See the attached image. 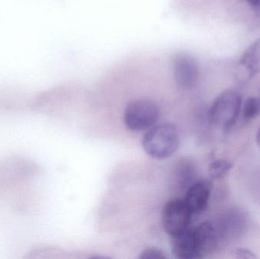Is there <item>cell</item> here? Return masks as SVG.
Segmentation results:
<instances>
[{"label": "cell", "instance_id": "1", "mask_svg": "<svg viewBox=\"0 0 260 259\" xmlns=\"http://www.w3.org/2000/svg\"><path fill=\"white\" fill-rule=\"evenodd\" d=\"M142 147L145 153L156 160L171 158L180 145V134L171 123L156 124L147 130L142 138Z\"/></svg>", "mask_w": 260, "mask_h": 259}, {"label": "cell", "instance_id": "2", "mask_svg": "<svg viewBox=\"0 0 260 259\" xmlns=\"http://www.w3.org/2000/svg\"><path fill=\"white\" fill-rule=\"evenodd\" d=\"M40 167L33 160L11 156L0 160V192L14 190L33 180Z\"/></svg>", "mask_w": 260, "mask_h": 259}, {"label": "cell", "instance_id": "3", "mask_svg": "<svg viewBox=\"0 0 260 259\" xmlns=\"http://www.w3.org/2000/svg\"><path fill=\"white\" fill-rule=\"evenodd\" d=\"M160 116V109L152 100L137 99L126 105L123 121L129 130L142 132L157 124Z\"/></svg>", "mask_w": 260, "mask_h": 259}, {"label": "cell", "instance_id": "4", "mask_svg": "<svg viewBox=\"0 0 260 259\" xmlns=\"http://www.w3.org/2000/svg\"><path fill=\"white\" fill-rule=\"evenodd\" d=\"M242 107L241 95L236 91H224L214 100L209 117L213 124L223 129L233 126Z\"/></svg>", "mask_w": 260, "mask_h": 259}, {"label": "cell", "instance_id": "5", "mask_svg": "<svg viewBox=\"0 0 260 259\" xmlns=\"http://www.w3.org/2000/svg\"><path fill=\"white\" fill-rule=\"evenodd\" d=\"M193 214L183 199H174L166 202L162 211V225L170 236L177 235L191 228Z\"/></svg>", "mask_w": 260, "mask_h": 259}, {"label": "cell", "instance_id": "6", "mask_svg": "<svg viewBox=\"0 0 260 259\" xmlns=\"http://www.w3.org/2000/svg\"><path fill=\"white\" fill-rule=\"evenodd\" d=\"M172 70L177 85L184 89L192 88L200 76V65L194 56L185 53L174 55Z\"/></svg>", "mask_w": 260, "mask_h": 259}, {"label": "cell", "instance_id": "7", "mask_svg": "<svg viewBox=\"0 0 260 259\" xmlns=\"http://www.w3.org/2000/svg\"><path fill=\"white\" fill-rule=\"evenodd\" d=\"M211 192L212 183L205 179L196 181L188 187L183 200L193 215L201 214L206 209Z\"/></svg>", "mask_w": 260, "mask_h": 259}, {"label": "cell", "instance_id": "8", "mask_svg": "<svg viewBox=\"0 0 260 259\" xmlns=\"http://www.w3.org/2000/svg\"><path fill=\"white\" fill-rule=\"evenodd\" d=\"M193 231L199 258L212 253L221 239L216 225L208 220L193 228Z\"/></svg>", "mask_w": 260, "mask_h": 259}, {"label": "cell", "instance_id": "9", "mask_svg": "<svg viewBox=\"0 0 260 259\" xmlns=\"http://www.w3.org/2000/svg\"><path fill=\"white\" fill-rule=\"evenodd\" d=\"M171 237V252L176 258H199L193 228H189L183 232Z\"/></svg>", "mask_w": 260, "mask_h": 259}, {"label": "cell", "instance_id": "10", "mask_svg": "<svg viewBox=\"0 0 260 259\" xmlns=\"http://www.w3.org/2000/svg\"><path fill=\"white\" fill-rule=\"evenodd\" d=\"M246 216L241 210H232L224 218L222 219L220 226L218 228L220 238L224 237H236L242 233L245 228Z\"/></svg>", "mask_w": 260, "mask_h": 259}, {"label": "cell", "instance_id": "11", "mask_svg": "<svg viewBox=\"0 0 260 259\" xmlns=\"http://www.w3.org/2000/svg\"><path fill=\"white\" fill-rule=\"evenodd\" d=\"M239 64L247 70L250 77H253L258 72L260 65V38L244 52Z\"/></svg>", "mask_w": 260, "mask_h": 259}, {"label": "cell", "instance_id": "12", "mask_svg": "<svg viewBox=\"0 0 260 259\" xmlns=\"http://www.w3.org/2000/svg\"><path fill=\"white\" fill-rule=\"evenodd\" d=\"M174 170L176 183L179 188L189 187L195 176V167L188 158L179 160Z\"/></svg>", "mask_w": 260, "mask_h": 259}, {"label": "cell", "instance_id": "13", "mask_svg": "<svg viewBox=\"0 0 260 259\" xmlns=\"http://www.w3.org/2000/svg\"><path fill=\"white\" fill-rule=\"evenodd\" d=\"M233 164L228 160H217L209 167V174L212 179H217L223 177L232 170Z\"/></svg>", "mask_w": 260, "mask_h": 259}, {"label": "cell", "instance_id": "14", "mask_svg": "<svg viewBox=\"0 0 260 259\" xmlns=\"http://www.w3.org/2000/svg\"><path fill=\"white\" fill-rule=\"evenodd\" d=\"M260 115V99L249 97L243 105L242 116L245 120H251Z\"/></svg>", "mask_w": 260, "mask_h": 259}, {"label": "cell", "instance_id": "15", "mask_svg": "<svg viewBox=\"0 0 260 259\" xmlns=\"http://www.w3.org/2000/svg\"><path fill=\"white\" fill-rule=\"evenodd\" d=\"M140 259H166L167 256L161 249L157 247H148L142 251Z\"/></svg>", "mask_w": 260, "mask_h": 259}, {"label": "cell", "instance_id": "16", "mask_svg": "<svg viewBox=\"0 0 260 259\" xmlns=\"http://www.w3.org/2000/svg\"><path fill=\"white\" fill-rule=\"evenodd\" d=\"M235 255L238 258L240 259H253L256 258V256L255 254L251 251L247 249H238L235 252Z\"/></svg>", "mask_w": 260, "mask_h": 259}, {"label": "cell", "instance_id": "17", "mask_svg": "<svg viewBox=\"0 0 260 259\" xmlns=\"http://www.w3.org/2000/svg\"><path fill=\"white\" fill-rule=\"evenodd\" d=\"M250 7L254 10L260 12V0H246Z\"/></svg>", "mask_w": 260, "mask_h": 259}, {"label": "cell", "instance_id": "18", "mask_svg": "<svg viewBox=\"0 0 260 259\" xmlns=\"http://www.w3.org/2000/svg\"><path fill=\"white\" fill-rule=\"evenodd\" d=\"M256 143H257L258 146L260 149V128L258 130L257 133H256Z\"/></svg>", "mask_w": 260, "mask_h": 259}]
</instances>
